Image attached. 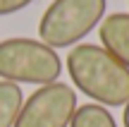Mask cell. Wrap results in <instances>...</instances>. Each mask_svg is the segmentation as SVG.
Masks as SVG:
<instances>
[{
    "label": "cell",
    "mask_w": 129,
    "mask_h": 127,
    "mask_svg": "<svg viewBox=\"0 0 129 127\" xmlns=\"http://www.w3.org/2000/svg\"><path fill=\"white\" fill-rule=\"evenodd\" d=\"M67 72L74 86L93 103L103 108L129 103V67H124L103 46H74L67 55Z\"/></svg>",
    "instance_id": "cell-1"
},
{
    "label": "cell",
    "mask_w": 129,
    "mask_h": 127,
    "mask_svg": "<svg viewBox=\"0 0 129 127\" xmlns=\"http://www.w3.org/2000/svg\"><path fill=\"white\" fill-rule=\"evenodd\" d=\"M108 0H53L38 22V38L53 50L79 46L96 27H101Z\"/></svg>",
    "instance_id": "cell-2"
},
{
    "label": "cell",
    "mask_w": 129,
    "mask_h": 127,
    "mask_svg": "<svg viewBox=\"0 0 129 127\" xmlns=\"http://www.w3.org/2000/svg\"><path fill=\"white\" fill-rule=\"evenodd\" d=\"M62 74L57 50L36 38H5L0 41V79L14 84L46 86Z\"/></svg>",
    "instance_id": "cell-3"
},
{
    "label": "cell",
    "mask_w": 129,
    "mask_h": 127,
    "mask_svg": "<svg viewBox=\"0 0 129 127\" xmlns=\"http://www.w3.org/2000/svg\"><path fill=\"white\" fill-rule=\"evenodd\" d=\"M77 108V91L64 82H53L24 101L14 127H69Z\"/></svg>",
    "instance_id": "cell-4"
},
{
    "label": "cell",
    "mask_w": 129,
    "mask_h": 127,
    "mask_svg": "<svg viewBox=\"0 0 129 127\" xmlns=\"http://www.w3.org/2000/svg\"><path fill=\"white\" fill-rule=\"evenodd\" d=\"M98 36L103 48L112 53L124 67H129V12H112L103 17Z\"/></svg>",
    "instance_id": "cell-5"
},
{
    "label": "cell",
    "mask_w": 129,
    "mask_h": 127,
    "mask_svg": "<svg viewBox=\"0 0 129 127\" xmlns=\"http://www.w3.org/2000/svg\"><path fill=\"white\" fill-rule=\"evenodd\" d=\"M22 106H24V94L19 84L0 79V127H14Z\"/></svg>",
    "instance_id": "cell-6"
},
{
    "label": "cell",
    "mask_w": 129,
    "mask_h": 127,
    "mask_svg": "<svg viewBox=\"0 0 129 127\" xmlns=\"http://www.w3.org/2000/svg\"><path fill=\"white\" fill-rule=\"evenodd\" d=\"M69 127H117V122L108 108H103L98 103H86L74 110Z\"/></svg>",
    "instance_id": "cell-7"
},
{
    "label": "cell",
    "mask_w": 129,
    "mask_h": 127,
    "mask_svg": "<svg viewBox=\"0 0 129 127\" xmlns=\"http://www.w3.org/2000/svg\"><path fill=\"white\" fill-rule=\"evenodd\" d=\"M34 0H0V17H5V14H14L19 12V10L29 7Z\"/></svg>",
    "instance_id": "cell-8"
},
{
    "label": "cell",
    "mask_w": 129,
    "mask_h": 127,
    "mask_svg": "<svg viewBox=\"0 0 129 127\" xmlns=\"http://www.w3.org/2000/svg\"><path fill=\"white\" fill-rule=\"evenodd\" d=\"M122 125H124V127H129V103L124 106V113H122Z\"/></svg>",
    "instance_id": "cell-9"
}]
</instances>
